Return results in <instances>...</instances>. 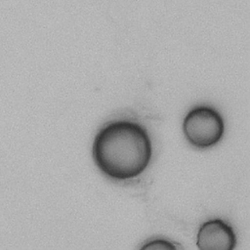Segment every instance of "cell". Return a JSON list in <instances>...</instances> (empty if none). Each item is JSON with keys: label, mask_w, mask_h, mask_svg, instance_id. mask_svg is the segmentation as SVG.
Returning a JSON list of instances; mask_svg holds the SVG:
<instances>
[{"label": "cell", "mask_w": 250, "mask_h": 250, "mask_svg": "<svg viewBox=\"0 0 250 250\" xmlns=\"http://www.w3.org/2000/svg\"><path fill=\"white\" fill-rule=\"evenodd\" d=\"M93 159L106 177L125 181L138 177L148 166L152 146L146 128L130 120L104 124L96 134Z\"/></svg>", "instance_id": "cell-1"}, {"label": "cell", "mask_w": 250, "mask_h": 250, "mask_svg": "<svg viewBox=\"0 0 250 250\" xmlns=\"http://www.w3.org/2000/svg\"><path fill=\"white\" fill-rule=\"evenodd\" d=\"M225 132L221 113L210 105H197L189 109L183 121L187 141L197 148H207L218 144Z\"/></svg>", "instance_id": "cell-2"}, {"label": "cell", "mask_w": 250, "mask_h": 250, "mask_svg": "<svg viewBox=\"0 0 250 250\" xmlns=\"http://www.w3.org/2000/svg\"><path fill=\"white\" fill-rule=\"evenodd\" d=\"M142 249H178L179 246L175 245L173 242L165 240V239H153L146 242L145 245L141 247Z\"/></svg>", "instance_id": "cell-4"}, {"label": "cell", "mask_w": 250, "mask_h": 250, "mask_svg": "<svg viewBox=\"0 0 250 250\" xmlns=\"http://www.w3.org/2000/svg\"><path fill=\"white\" fill-rule=\"evenodd\" d=\"M196 245L201 250H232L236 245V236L229 223L218 218L212 219L200 226Z\"/></svg>", "instance_id": "cell-3"}]
</instances>
